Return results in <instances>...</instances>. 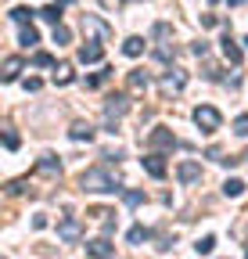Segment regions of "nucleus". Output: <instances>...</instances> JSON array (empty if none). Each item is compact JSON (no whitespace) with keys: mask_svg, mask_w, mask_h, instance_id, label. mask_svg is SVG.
I'll use <instances>...</instances> for the list:
<instances>
[{"mask_svg":"<svg viewBox=\"0 0 248 259\" xmlns=\"http://www.w3.org/2000/svg\"><path fill=\"white\" fill-rule=\"evenodd\" d=\"M79 191H90V194H112V191H119V177H115L108 166L83 169V173H79Z\"/></svg>","mask_w":248,"mask_h":259,"instance_id":"1","label":"nucleus"},{"mask_svg":"<svg viewBox=\"0 0 248 259\" xmlns=\"http://www.w3.org/2000/svg\"><path fill=\"white\" fill-rule=\"evenodd\" d=\"M126 112H130V94H112L108 101H105V126L112 130V134H115V122L126 115Z\"/></svg>","mask_w":248,"mask_h":259,"instance_id":"2","label":"nucleus"},{"mask_svg":"<svg viewBox=\"0 0 248 259\" xmlns=\"http://www.w3.org/2000/svg\"><path fill=\"white\" fill-rule=\"evenodd\" d=\"M191 115H194V122H198L202 134H216V130L223 126V115H220V108H216V105H198Z\"/></svg>","mask_w":248,"mask_h":259,"instance_id":"3","label":"nucleus"},{"mask_svg":"<svg viewBox=\"0 0 248 259\" xmlns=\"http://www.w3.org/2000/svg\"><path fill=\"white\" fill-rule=\"evenodd\" d=\"M147 148L151 151H166V148H176V134L169 126H155L151 134H147Z\"/></svg>","mask_w":248,"mask_h":259,"instance_id":"4","label":"nucleus"},{"mask_svg":"<svg viewBox=\"0 0 248 259\" xmlns=\"http://www.w3.org/2000/svg\"><path fill=\"white\" fill-rule=\"evenodd\" d=\"M147 87H151V79H147L144 69H130V72H126V94H130V97H144Z\"/></svg>","mask_w":248,"mask_h":259,"instance_id":"5","label":"nucleus"},{"mask_svg":"<svg viewBox=\"0 0 248 259\" xmlns=\"http://www.w3.org/2000/svg\"><path fill=\"white\" fill-rule=\"evenodd\" d=\"M159 87H162V94H166V97H169V94H180L183 87H187V72H183V69H169V72L162 76V83H159Z\"/></svg>","mask_w":248,"mask_h":259,"instance_id":"6","label":"nucleus"},{"mask_svg":"<svg viewBox=\"0 0 248 259\" xmlns=\"http://www.w3.org/2000/svg\"><path fill=\"white\" fill-rule=\"evenodd\" d=\"M140 162H144V173H147V177H155V180H162V177L169 173V166H166V158H162L159 151H147V155H144Z\"/></svg>","mask_w":248,"mask_h":259,"instance_id":"7","label":"nucleus"},{"mask_svg":"<svg viewBox=\"0 0 248 259\" xmlns=\"http://www.w3.org/2000/svg\"><path fill=\"white\" fill-rule=\"evenodd\" d=\"M58 238H61V241H79V238H83V223H79L76 216H65V220L58 223Z\"/></svg>","mask_w":248,"mask_h":259,"instance_id":"8","label":"nucleus"},{"mask_svg":"<svg viewBox=\"0 0 248 259\" xmlns=\"http://www.w3.org/2000/svg\"><path fill=\"white\" fill-rule=\"evenodd\" d=\"M86 255L90 259H112L115 255V245L108 238H94V241H86Z\"/></svg>","mask_w":248,"mask_h":259,"instance_id":"9","label":"nucleus"},{"mask_svg":"<svg viewBox=\"0 0 248 259\" xmlns=\"http://www.w3.org/2000/svg\"><path fill=\"white\" fill-rule=\"evenodd\" d=\"M176 177H180V184H198L202 180V166L191 162V158H183L180 166H176Z\"/></svg>","mask_w":248,"mask_h":259,"instance_id":"10","label":"nucleus"},{"mask_svg":"<svg viewBox=\"0 0 248 259\" xmlns=\"http://www.w3.org/2000/svg\"><path fill=\"white\" fill-rule=\"evenodd\" d=\"M101 58H105V47H101L97 40H86V44L79 47V61H83V65H97Z\"/></svg>","mask_w":248,"mask_h":259,"instance_id":"11","label":"nucleus"},{"mask_svg":"<svg viewBox=\"0 0 248 259\" xmlns=\"http://www.w3.org/2000/svg\"><path fill=\"white\" fill-rule=\"evenodd\" d=\"M33 173H40V177H61V162L54 155H40L36 166H33Z\"/></svg>","mask_w":248,"mask_h":259,"instance_id":"12","label":"nucleus"},{"mask_svg":"<svg viewBox=\"0 0 248 259\" xmlns=\"http://www.w3.org/2000/svg\"><path fill=\"white\" fill-rule=\"evenodd\" d=\"M220 47H223V58H227L230 65H241V58H244V54H241V47H237V40L230 36V32L220 40Z\"/></svg>","mask_w":248,"mask_h":259,"instance_id":"13","label":"nucleus"},{"mask_svg":"<svg viewBox=\"0 0 248 259\" xmlns=\"http://www.w3.org/2000/svg\"><path fill=\"white\" fill-rule=\"evenodd\" d=\"M22 58L18 54H11V58H4V72H0V79H4V83H15L18 79V72H22Z\"/></svg>","mask_w":248,"mask_h":259,"instance_id":"14","label":"nucleus"},{"mask_svg":"<svg viewBox=\"0 0 248 259\" xmlns=\"http://www.w3.org/2000/svg\"><path fill=\"white\" fill-rule=\"evenodd\" d=\"M83 29H86V32H94V36H101V40L112 36V29H108L101 18H94V15H86V18H83Z\"/></svg>","mask_w":248,"mask_h":259,"instance_id":"15","label":"nucleus"},{"mask_svg":"<svg viewBox=\"0 0 248 259\" xmlns=\"http://www.w3.org/2000/svg\"><path fill=\"white\" fill-rule=\"evenodd\" d=\"M69 137L72 141H94V126H90V122H72V130H69Z\"/></svg>","mask_w":248,"mask_h":259,"instance_id":"16","label":"nucleus"},{"mask_svg":"<svg viewBox=\"0 0 248 259\" xmlns=\"http://www.w3.org/2000/svg\"><path fill=\"white\" fill-rule=\"evenodd\" d=\"M72 79H76V76H72V65H69V61L54 65V83H58V87H69Z\"/></svg>","mask_w":248,"mask_h":259,"instance_id":"17","label":"nucleus"},{"mask_svg":"<svg viewBox=\"0 0 248 259\" xmlns=\"http://www.w3.org/2000/svg\"><path fill=\"white\" fill-rule=\"evenodd\" d=\"M122 54H126V58H140L144 54V36H130L126 44H122Z\"/></svg>","mask_w":248,"mask_h":259,"instance_id":"18","label":"nucleus"},{"mask_svg":"<svg viewBox=\"0 0 248 259\" xmlns=\"http://www.w3.org/2000/svg\"><path fill=\"white\" fill-rule=\"evenodd\" d=\"M18 44H22V47H36V44H40V32H36L33 25H22V32H18Z\"/></svg>","mask_w":248,"mask_h":259,"instance_id":"19","label":"nucleus"},{"mask_svg":"<svg viewBox=\"0 0 248 259\" xmlns=\"http://www.w3.org/2000/svg\"><path fill=\"white\" fill-rule=\"evenodd\" d=\"M223 194H227V198H241V194H244V180H237V177L223 180Z\"/></svg>","mask_w":248,"mask_h":259,"instance_id":"20","label":"nucleus"},{"mask_svg":"<svg viewBox=\"0 0 248 259\" xmlns=\"http://www.w3.org/2000/svg\"><path fill=\"white\" fill-rule=\"evenodd\" d=\"M108 79H112V69H101V72H94V76H86V87L97 90V87H105Z\"/></svg>","mask_w":248,"mask_h":259,"instance_id":"21","label":"nucleus"},{"mask_svg":"<svg viewBox=\"0 0 248 259\" xmlns=\"http://www.w3.org/2000/svg\"><path fill=\"white\" fill-rule=\"evenodd\" d=\"M40 18L51 22V25H61V8H58V4H47V8L40 11Z\"/></svg>","mask_w":248,"mask_h":259,"instance_id":"22","label":"nucleus"},{"mask_svg":"<svg viewBox=\"0 0 248 259\" xmlns=\"http://www.w3.org/2000/svg\"><path fill=\"white\" fill-rule=\"evenodd\" d=\"M212 248H216V238H212V234H205V238L194 241V252H198V255H209Z\"/></svg>","mask_w":248,"mask_h":259,"instance_id":"23","label":"nucleus"},{"mask_svg":"<svg viewBox=\"0 0 248 259\" xmlns=\"http://www.w3.org/2000/svg\"><path fill=\"white\" fill-rule=\"evenodd\" d=\"M33 15H40V11H29V8H22V4H18V8H11V18H15L18 25H25L29 18H33Z\"/></svg>","mask_w":248,"mask_h":259,"instance_id":"24","label":"nucleus"},{"mask_svg":"<svg viewBox=\"0 0 248 259\" xmlns=\"http://www.w3.org/2000/svg\"><path fill=\"white\" fill-rule=\"evenodd\" d=\"M33 65H36V69H54V58H51L47 51H36V54H33Z\"/></svg>","mask_w":248,"mask_h":259,"instance_id":"25","label":"nucleus"},{"mask_svg":"<svg viewBox=\"0 0 248 259\" xmlns=\"http://www.w3.org/2000/svg\"><path fill=\"white\" fill-rule=\"evenodd\" d=\"M126 238H130V245H140V241H147V227H140V223H137V227H130V234H126Z\"/></svg>","mask_w":248,"mask_h":259,"instance_id":"26","label":"nucleus"},{"mask_svg":"<svg viewBox=\"0 0 248 259\" xmlns=\"http://www.w3.org/2000/svg\"><path fill=\"white\" fill-rule=\"evenodd\" d=\"M230 130H234V134H237V137H248V112H244V115H237Z\"/></svg>","mask_w":248,"mask_h":259,"instance_id":"27","label":"nucleus"},{"mask_svg":"<svg viewBox=\"0 0 248 259\" xmlns=\"http://www.w3.org/2000/svg\"><path fill=\"white\" fill-rule=\"evenodd\" d=\"M86 216H94V220H101V223H108V220H112L115 212H112V209H105V205H94V209H90Z\"/></svg>","mask_w":248,"mask_h":259,"instance_id":"28","label":"nucleus"},{"mask_svg":"<svg viewBox=\"0 0 248 259\" xmlns=\"http://www.w3.org/2000/svg\"><path fill=\"white\" fill-rule=\"evenodd\" d=\"M69 40H72L69 25H54V44H69Z\"/></svg>","mask_w":248,"mask_h":259,"instance_id":"29","label":"nucleus"},{"mask_svg":"<svg viewBox=\"0 0 248 259\" xmlns=\"http://www.w3.org/2000/svg\"><path fill=\"white\" fill-rule=\"evenodd\" d=\"M122 202H126V205H140L144 202V191H122Z\"/></svg>","mask_w":248,"mask_h":259,"instance_id":"30","label":"nucleus"},{"mask_svg":"<svg viewBox=\"0 0 248 259\" xmlns=\"http://www.w3.org/2000/svg\"><path fill=\"white\" fill-rule=\"evenodd\" d=\"M18 144H22V137L15 134V130H8V134H4V148H8V151H15Z\"/></svg>","mask_w":248,"mask_h":259,"instance_id":"31","label":"nucleus"},{"mask_svg":"<svg viewBox=\"0 0 248 259\" xmlns=\"http://www.w3.org/2000/svg\"><path fill=\"white\" fill-rule=\"evenodd\" d=\"M155 54H159L162 61H169V58L176 54V47H169V44H159V47H155Z\"/></svg>","mask_w":248,"mask_h":259,"instance_id":"32","label":"nucleus"},{"mask_svg":"<svg viewBox=\"0 0 248 259\" xmlns=\"http://www.w3.org/2000/svg\"><path fill=\"white\" fill-rule=\"evenodd\" d=\"M205 76H209V79H223V72H220V65H212V61H205Z\"/></svg>","mask_w":248,"mask_h":259,"instance_id":"33","label":"nucleus"},{"mask_svg":"<svg viewBox=\"0 0 248 259\" xmlns=\"http://www.w3.org/2000/svg\"><path fill=\"white\" fill-rule=\"evenodd\" d=\"M202 25L212 29V25H220V18H216V15H202Z\"/></svg>","mask_w":248,"mask_h":259,"instance_id":"34","label":"nucleus"},{"mask_svg":"<svg viewBox=\"0 0 248 259\" xmlns=\"http://www.w3.org/2000/svg\"><path fill=\"white\" fill-rule=\"evenodd\" d=\"M194 54H198V58H205V54H209V44H205V40H198V44H194Z\"/></svg>","mask_w":248,"mask_h":259,"instance_id":"35","label":"nucleus"},{"mask_svg":"<svg viewBox=\"0 0 248 259\" xmlns=\"http://www.w3.org/2000/svg\"><path fill=\"white\" fill-rule=\"evenodd\" d=\"M101 4H105V8H122L126 0H101Z\"/></svg>","mask_w":248,"mask_h":259,"instance_id":"36","label":"nucleus"},{"mask_svg":"<svg viewBox=\"0 0 248 259\" xmlns=\"http://www.w3.org/2000/svg\"><path fill=\"white\" fill-rule=\"evenodd\" d=\"M61 4H72V0H58V8H61Z\"/></svg>","mask_w":248,"mask_h":259,"instance_id":"37","label":"nucleus"},{"mask_svg":"<svg viewBox=\"0 0 248 259\" xmlns=\"http://www.w3.org/2000/svg\"><path fill=\"white\" fill-rule=\"evenodd\" d=\"M244 44H248V36H244Z\"/></svg>","mask_w":248,"mask_h":259,"instance_id":"38","label":"nucleus"},{"mask_svg":"<svg viewBox=\"0 0 248 259\" xmlns=\"http://www.w3.org/2000/svg\"><path fill=\"white\" fill-rule=\"evenodd\" d=\"M244 255H248V252H244Z\"/></svg>","mask_w":248,"mask_h":259,"instance_id":"39","label":"nucleus"}]
</instances>
